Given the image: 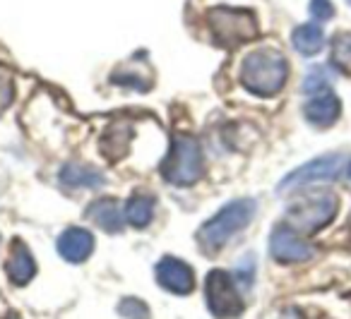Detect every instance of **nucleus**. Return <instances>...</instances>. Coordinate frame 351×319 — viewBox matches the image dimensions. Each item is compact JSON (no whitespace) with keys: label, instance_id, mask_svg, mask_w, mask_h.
<instances>
[{"label":"nucleus","instance_id":"f257e3e1","mask_svg":"<svg viewBox=\"0 0 351 319\" xmlns=\"http://www.w3.org/2000/svg\"><path fill=\"white\" fill-rule=\"evenodd\" d=\"M289 79V60L274 49L250 51L241 65V84L263 99L277 97Z\"/></svg>","mask_w":351,"mask_h":319},{"label":"nucleus","instance_id":"f03ea898","mask_svg":"<svg viewBox=\"0 0 351 319\" xmlns=\"http://www.w3.org/2000/svg\"><path fill=\"white\" fill-rule=\"evenodd\" d=\"M255 212H258V204L255 199L243 197L234 199V202L224 204L210 221H205L197 228V245L205 252H217L236 235L241 233L250 221H253Z\"/></svg>","mask_w":351,"mask_h":319},{"label":"nucleus","instance_id":"7ed1b4c3","mask_svg":"<svg viewBox=\"0 0 351 319\" xmlns=\"http://www.w3.org/2000/svg\"><path fill=\"white\" fill-rule=\"evenodd\" d=\"M161 175L166 183L178 188H191L205 175V156L195 137L176 135L169 146V154L161 161Z\"/></svg>","mask_w":351,"mask_h":319},{"label":"nucleus","instance_id":"20e7f679","mask_svg":"<svg viewBox=\"0 0 351 319\" xmlns=\"http://www.w3.org/2000/svg\"><path fill=\"white\" fill-rule=\"evenodd\" d=\"M207 25L210 34L217 46L221 49H236V46L253 41L258 36V20L250 10H239V8H212L207 12Z\"/></svg>","mask_w":351,"mask_h":319},{"label":"nucleus","instance_id":"39448f33","mask_svg":"<svg viewBox=\"0 0 351 319\" xmlns=\"http://www.w3.org/2000/svg\"><path fill=\"white\" fill-rule=\"evenodd\" d=\"M339 199L332 192H308L287 207V223L298 233H317L337 216Z\"/></svg>","mask_w":351,"mask_h":319},{"label":"nucleus","instance_id":"423d86ee","mask_svg":"<svg viewBox=\"0 0 351 319\" xmlns=\"http://www.w3.org/2000/svg\"><path fill=\"white\" fill-rule=\"evenodd\" d=\"M205 300H207L210 312L215 314L217 319H236V317H241L245 309L243 295H241L234 274L221 271V269H215L207 274Z\"/></svg>","mask_w":351,"mask_h":319},{"label":"nucleus","instance_id":"0eeeda50","mask_svg":"<svg viewBox=\"0 0 351 319\" xmlns=\"http://www.w3.org/2000/svg\"><path fill=\"white\" fill-rule=\"evenodd\" d=\"M344 170V156L341 154H325L317 159L308 161V164L298 166L296 170L287 175L279 183V192H289V190L308 188L315 183H327V180H337Z\"/></svg>","mask_w":351,"mask_h":319},{"label":"nucleus","instance_id":"6e6552de","mask_svg":"<svg viewBox=\"0 0 351 319\" xmlns=\"http://www.w3.org/2000/svg\"><path fill=\"white\" fill-rule=\"evenodd\" d=\"M313 245L291 228L289 223H279L274 226L272 235H269V255L279 261V264H296V261H306L313 257Z\"/></svg>","mask_w":351,"mask_h":319},{"label":"nucleus","instance_id":"1a4fd4ad","mask_svg":"<svg viewBox=\"0 0 351 319\" xmlns=\"http://www.w3.org/2000/svg\"><path fill=\"white\" fill-rule=\"evenodd\" d=\"M154 274L161 288L173 295H188L195 288V271H193V266L188 261L178 259V257H164V259H159Z\"/></svg>","mask_w":351,"mask_h":319},{"label":"nucleus","instance_id":"9d476101","mask_svg":"<svg viewBox=\"0 0 351 319\" xmlns=\"http://www.w3.org/2000/svg\"><path fill=\"white\" fill-rule=\"evenodd\" d=\"M303 116L311 125L315 127H330L339 120L341 116V101L335 92H320V94H313L311 99L306 101L303 106Z\"/></svg>","mask_w":351,"mask_h":319},{"label":"nucleus","instance_id":"9b49d317","mask_svg":"<svg viewBox=\"0 0 351 319\" xmlns=\"http://www.w3.org/2000/svg\"><path fill=\"white\" fill-rule=\"evenodd\" d=\"M58 252L70 264H82L94 252V235L87 228H80V226L65 228L58 238Z\"/></svg>","mask_w":351,"mask_h":319},{"label":"nucleus","instance_id":"f8f14e48","mask_svg":"<svg viewBox=\"0 0 351 319\" xmlns=\"http://www.w3.org/2000/svg\"><path fill=\"white\" fill-rule=\"evenodd\" d=\"M60 183L75 190H97L106 185V178L99 168L82 161H70L60 168Z\"/></svg>","mask_w":351,"mask_h":319},{"label":"nucleus","instance_id":"ddd939ff","mask_svg":"<svg viewBox=\"0 0 351 319\" xmlns=\"http://www.w3.org/2000/svg\"><path fill=\"white\" fill-rule=\"evenodd\" d=\"M5 274L15 285H27L36 274V261L32 257L29 247L22 240H15L10 247V257L5 261Z\"/></svg>","mask_w":351,"mask_h":319},{"label":"nucleus","instance_id":"4468645a","mask_svg":"<svg viewBox=\"0 0 351 319\" xmlns=\"http://www.w3.org/2000/svg\"><path fill=\"white\" fill-rule=\"evenodd\" d=\"M87 216H89V221H94L106 233H121L123 226H125V212H121L118 202L111 197H101L94 204H89Z\"/></svg>","mask_w":351,"mask_h":319},{"label":"nucleus","instance_id":"2eb2a0df","mask_svg":"<svg viewBox=\"0 0 351 319\" xmlns=\"http://www.w3.org/2000/svg\"><path fill=\"white\" fill-rule=\"evenodd\" d=\"M291 46L301 55H315L325 46V31H322L320 25H301L293 29Z\"/></svg>","mask_w":351,"mask_h":319},{"label":"nucleus","instance_id":"dca6fc26","mask_svg":"<svg viewBox=\"0 0 351 319\" xmlns=\"http://www.w3.org/2000/svg\"><path fill=\"white\" fill-rule=\"evenodd\" d=\"M154 218V197L149 194H132L125 204V223L132 228H145Z\"/></svg>","mask_w":351,"mask_h":319},{"label":"nucleus","instance_id":"f3484780","mask_svg":"<svg viewBox=\"0 0 351 319\" xmlns=\"http://www.w3.org/2000/svg\"><path fill=\"white\" fill-rule=\"evenodd\" d=\"M330 63L341 75L351 77V34H337L332 39V55Z\"/></svg>","mask_w":351,"mask_h":319},{"label":"nucleus","instance_id":"a211bd4d","mask_svg":"<svg viewBox=\"0 0 351 319\" xmlns=\"http://www.w3.org/2000/svg\"><path fill=\"white\" fill-rule=\"evenodd\" d=\"M332 84V73L330 68H325V65H315V68L308 70L306 79H303V92L306 94H320V92H327Z\"/></svg>","mask_w":351,"mask_h":319},{"label":"nucleus","instance_id":"6ab92c4d","mask_svg":"<svg viewBox=\"0 0 351 319\" xmlns=\"http://www.w3.org/2000/svg\"><path fill=\"white\" fill-rule=\"evenodd\" d=\"M118 312L125 319H149V307L137 298H125L118 305Z\"/></svg>","mask_w":351,"mask_h":319},{"label":"nucleus","instance_id":"aec40b11","mask_svg":"<svg viewBox=\"0 0 351 319\" xmlns=\"http://www.w3.org/2000/svg\"><path fill=\"white\" fill-rule=\"evenodd\" d=\"M15 99V82L5 68H0V113H5Z\"/></svg>","mask_w":351,"mask_h":319},{"label":"nucleus","instance_id":"412c9836","mask_svg":"<svg viewBox=\"0 0 351 319\" xmlns=\"http://www.w3.org/2000/svg\"><path fill=\"white\" fill-rule=\"evenodd\" d=\"M311 15L315 17V22H327L335 17V8L330 0H311Z\"/></svg>","mask_w":351,"mask_h":319},{"label":"nucleus","instance_id":"4be33fe9","mask_svg":"<svg viewBox=\"0 0 351 319\" xmlns=\"http://www.w3.org/2000/svg\"><path fill=\"white\" fill-rule=\"evenodd\" d=\"M346 175L351 178V161H349V166H346Z\"/></svg>","mask_w":351,"mask_h":319},{"label":"nucleus","instance_id":"5701e85b","mask_svg":"<svg viewBox=\"0 0 351 319\" xmlns=\"http://www.w3.org/2000/svg\"><path fill=\"white\" fill-rule=\"evenodd\" d=\"M346 3H349V5H351V0H346Z\"/></svg>","mask_w":351,"mask_h":319},{"label":"nucleus","instance_id":"b1692460","mask_svg":"<svg viewBox=\"0 0 351 319\" xmlns=\"http://www.w3.org/2000/svg\"><path fill=\"white\" fill-rule=\"evenodd\" d=\"M12 319H15V317H12Z\"/></svg>","mask_w":351,"mask_h":319}]
</instances>
